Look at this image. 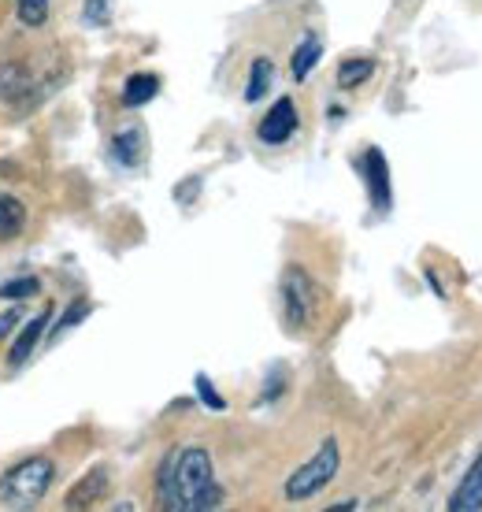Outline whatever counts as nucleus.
<instances>
[{
  "label": "nucleus",
  "mask_w": 482,
  "mask_h": 512,
  "mask_svg": "<svg viewBox=\"0 0 482 512\" xmlns=\"http://www.w3.org/2000/svg\"><path fill=\"white\" fill-rule=\"evenodd\" d=\"M108 498V468H89L75 487L67 490V509H93L97 501Z\"/></svg>",
  "instance_id": "7"
},
{
  "label": "nucleus",
  "mask_w": 482,
  "mask_h": 512,
  "mask_svg": "<svg viewBox=\"0 0 482 512\" xmlns=\"http://www.w3.org/2000/svg\"><path fill=\"white\" fill-rule=\"evenodd\" d=\"M15 8H19L23 26H41L49 19V0H15Z\"/></svg>",
  "instance_id": "16"
},
{
  "label": "nucleus",
  "mask_w": 482,
  "mask_h": 512,
  "mask_svg": "<svg viewBox=\"0 0 482 512\" xmlns=\"http://www.w3.org/2000/svg\"><path fill=\"white\" fill-rule=\"evenodd\" d=\"M338 468H342V449H338V442L334 438H323L316 449V457L312 461H305L297 472L286 479V498L290 501H308L316 498L319 490L330 487V479L338 475Z\"/></svg>",
  "instance_id": "3"
},
{
  "label": "nucleus",
  "mask_w": 482,
  "mask_h": 512,
  "mask_svg": "<svg viewBox=\"0 0 482 512\" xmlns=\"http://www.w3.org/2000/svg\"><path fill=\"white\" fill-rule=\"evenodd\" d=\"M160 93V78L156 75H130L127 86H123V104L127 108H141V104H149Z\"/></svg>",
  "instance_id": "11"
},
{
  "label": "nucleus",
  "mask_w": 482,
  "mask_h": 512,
  "mask_svg": "<svg viewBox=\"0 0 482 512\" xmlns=\"http://www.w3.org/2000/svg\"><path fill=\"white\" fill-rule=\"evenodd\" d=\"M449 512H482V453L471 461L464 483L453 490V498H449Z\"/></svg>",
  "instance_id": "9"
},
{
  "label": "nucleus",
  "mask_w": 482,
  "mask_h": 512,
  "mask_svg": "<svg viewBox=\"0 0 482 512\" xmlns=\"http://www.w3.org/2000/svg\"><path fill=\"white\" fill-rule=\"evenodd\" d=\"M156 498L167 512H208L223 505V487L216 483L212 457L201 446H186L171 453L156 475Z\"/></svg>",
  "instance_id": "1"
},
{
  "label": "nucleus",
  "mask_w": 482,
  "mask_h": 512,
  "mask_svg": "<svg viewBox=\"0 0 482 512\" xmlns=\"http://www.w3.org/2000/svg\"><path fill=\"white\" fill-rule=\"evenodd\" d=\"M360 171H364V182H368V197L375 212H390V201H394V190H390V164L382 149H368L360 156Z\"/></svg>",
  "instance_id": "5"
},
{
  "label": "nucleus",
  "mask_w": 482,
  "mask_h": 512,
  "mask_svg": "<svg viewBox=\"0 0 482 512\" xmlns=\"http://www.w3.org/2000/svg\"><path fill=\"white\" fill-rule=\"evenodd\" d=\"M108 19V0H89L86 4V23L101 26Z\"/></svg>",
  "instance_id": "20"
},
{
  "label": "nucleus",
  "mask_w": 482,
  "mask_h": 512,
  "mask_svg": "<svg viewBox=\"0 0 482 512\" xmlns=\"http://www.w3.org/2000/svg\"><path fill=\"white\" fill-rule=\"evenodd\" d=\"M52 468L49 457H30V461L15 464L0 475V505L4 509H34L52 487Z\"/></svg>",
  "instance_id": "2"
},
{
  "label": "nucleus",
  "mask_w": 482,
  "mask_h": 512,
  "mask_svg": "<svg viewBox=\"0 0 482 512\" xmlns=\"http://www.w3.org/2000/svg\"><path fill=\"white\" fill-rule=\"evenodd\" d=\"M23 223H26L23 205H19L15 197H0V238H4V242H8V238H19Z\"/></svg>",
  "instance_id": "12"
},
{
  "label": "nucleus",
  "mask_w": 482,
  "mask_h": 512,
  "mask_svg": "<svg viewBox=\"0 0 482 512\" xmlns=\"http://www.w3.org/2000/svg\"><path fill=\"white\" fill-rule=\"evenodd\" d=\"M38 290H41L38 279H34V275H26V279L4 282V286H0V297H4V301H23V297H34Z\"/></svg>",
  "instance_id": "18"
},
{
  "label": "nucleus",
  "mask_w": 482,
  "mask_h": 512,
  "mask_svg": "<svg viewBox=\"0 0 482 512\" xmlns=\"http://www.w3.org/2000/svg\"><path fill=\"white\" fill-rule=\"evenodd\" d=\"M271 78H275V67H271V60H256L253 71H249V86H245V101L253 104L260 101L267 90H271Z\"/></svg>",
  "instance_id": "14"
},
{
  "label": "nucleus",
  "mask_w": 482,
  "mask_h": 512,
  "mask_svg": "<svg viewBox=\"0 0 482 512\" xmlns=\"http://www.w3.org/2000/svg\"><path fill=\"white\" fill-rule=\"evenodd\" d=\"M89 312H93V305H89V301H75V305H71V308L64 312V320L56 323V331H52V342H56V338H64L67 331H75V327H78L82 320H86Z\"/></svg>",
  "instance_id": "17"
},
{
  "label": "nucleus",
  "mask_w": 482,
  "mask_h": 512,
  "mask_svg": "<svg viewBox=\"0 0 482 512\" xmlns=\"http://www.w3.org/2000/svg\"><path fill=\"white\" fill-rule=\"evenodd\" d=\"M12 323H15V312H4V316H0V334L12 331Z\"/></svg>",
  "instance_id": "21"
},
{
  "label": "nucleus",
  "mask_w": 482,
  "mask_h": 512,
  "mask_svg": "<svg viewBox=\"0 0 482 512\" xmlns=\"http://www.w3.org/2000/svg\"><path fill=\"white\" fill-rule=\"evenodd\" d=\"M297 130V104L290 97H279V101L271 104V112L260 119V141L264 145H282V141H290V134Z\"/></svg>",
  "instance_id": "6"
},
{
  "label": "nucleus",
  "mask_w": 482,
  "mask_h": 512,
  "mask_svg": "<svg viewBox=\"0 0 482 512\" xmlns=\"http://www.w3.org/2000/svg\"><path fill=\"white\" fill-rule=\"evenodd\" d=\"M52 320V308H41L34 320L26 323L23 331H19V338L12 342V353H8V372H19L26 360H30V353H34V346L41 342V334H45V327H49Z\"/></svg>",
  "instance_id": "8"
},
{
  "label": "nucleus",
  "mask_w": 482,
  "mask_h": 512,
  "mask_svg": "<svg viewBox=\"0 0 482 512\" xmlns=\"http://www.w3.org/2000/svg\"><path fill=\"white\" fill-rule=\"evenodd\" d=\"M282 305H286V323L290 327H308L319 308L316 282H312V275L305 268H297V264H290V268L282 271Z\"/></svg>",
  "instance_id": "4"
},
{
  "label": "nucleus",
  "mask_w": 482,
  "mask_h": 512,
  "mask_svg": "<svg viewBox=\"0 0 482 512\" xmlns=\"http://www.w3.org/2000/svg\"><path fill=\"white\" fill-rule=\"evenodd\" d=\"M141 153H145V134H141L138 127H130V130H119L112 138V156L119 160V164H138Z\"/></svg>",
  "instance_id": "10"
},
{
  "label": "nucleus",
  "mask_w": 482,
  "mask_h": 512,
  "mask_svg": "<svg viewBox=\"0 0 482 512\" xmlns=\"http://www.w3.org/2000/svg\"><path fill=\"white\" fill-rule=\"evenodd\" d=\"M371 75H375V60H345V64L338 67V86H342V90H353L360 82H368Z\"/></svg>",
  "instance_id": "15"
},
{
  "label": "nucleus",
  "mask_w": 482,
  "mask_h": 512,
  "mask_svg": "<svg viewBox=\"0 0 482 512\" xmlns=\"http://www.w3.org/2000/svg\"><path fill=\"white\" fill-rule=\"evenodd\" d=\"M319 52H323V45H319V38H305L301 45H297V52H293V78L297 82H305L308 71L319 64Z\"/></svg>",
  "instance_id": "13"
},
{
  "label": "nucleus",
  "mask_w": 482,
  "mask_h": 512,
  "mask_svg": "<svg viewBox=\"0 0 482 512\" xmlns=\"http://www.w3.org/2000/svg\"><path fill=\"white\" fill-rule=\"evenodd\" d=\"M197 394L204 397V405H208V409H216V412L227 405V401H223V397L212 390V379H208V375H197Z\"/></svg>",
  "instance_id": "19"
}]
</instances>
